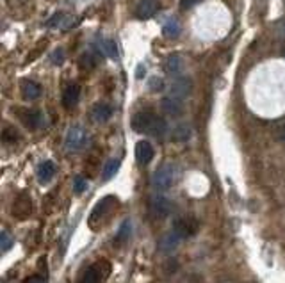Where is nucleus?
<instances>
[{"label": "nucleus", "instance_id": "obj_1", "mask_svg": "<svg viewBox=\"0 0 285 283\" xmlns=\"http://www.w3.org/2000/svg\"><path fill=\"white\" fill-rule=\"evenodd\" d=\"M177 177V168L173 164H164L153 173V187L157 190H166L173 186Z\"/></svg>", "mask_w": 285, "mask_h": 283}, {"label": "nucleus", "instance_id": "obj_2", "mask_svg": "<svg viewBox=\"0 0 285 283\" xmlns=\"http://www.w3.org/2000/svg\"><path fill=\"white\" fill-rule=\"evenodd\" d=\"M88 144V132L82 127H73L68 130L66 137H64V146L70 152H81Z\"/></svg>", "mask_w": 285, "mask_h": 283}, {"label": "nucleus", "instance_id": "obj_3", "mask_svg": "<svg viewBox=\"0 0 285 283\" xmlns=\"http://www.w3.org/2000/svg\"><path fill=\"white\" fill-rule=\"evenodd\" d=\"M155 118H157V116L153 114L150 109L139 110L132 118V128L136 132H141V134H150L153 123H155Z\"/></svg>", "mask_w": 285, "mask_h": 283}, {"label": "nucleus", "instance_id": "obj_4", "mask_svg": "<svg viewBox=\"0 0 285 283\" xmlns=\"http://www.w3.org/2000/svg\"><path fill=\"white\" fill-rule=\"evenodd\" d=\"M159 9H161V2L159 0H141L136 9V16L139 20H148L155 13H159Z\"/></svg>", "mask_w": 285, "mask_h": 283}, {"label": "nucleus", "instance_id": "obj_5", "mask_svg": "<svg viewBox=\"0 0 285 283\" xmlns=\"http://www.w3.org/2000/svg\"><path fill=\"white\" fill-rule=\"evenodd\" d=\"M191 91H192V82L188 77H180V79H177V81L171 84V94H173L175 98H179V100L189 96Z\"/></svg>", "mask_w": 285, "mask_h": 283}, {"label": "nucleus", "instance_id": "obj_6", "mask_svg": "<svg viewBox=\"0 0 285 283\" xmlns=\"http://www.w3.org/2000/svg\"><path fill=\"white\" fill-rule=\"evenodd\" d=\"M173 203L170 201L168 198H162V196H159V198H155L152 201V212L153 216L159 217V219H162V217H168L173 212Z\"/></svg>", "mask_w": 285, "mask_h": 283}, {"label": "nucleus", "instance_id": "obj_7", "mask_svg": "<svg viewBox=\"0 0 285 283\" xmlns=\"http://www.w3.org/2000/svg\"><path fill=\"white\" fill-rule=\"evenodd\" d=\"M198 230L196 223L189 217H182V219H175L173 223V232L179 237H191L192 233Z\"/></svg>", "mask_w": 285, "mask_h": 283}, {"label": "nucleus", "instance_id": "obj_8", "mask_svg": "<svg viewBox=\"0 0 285 283\" xmlns=\"http://www.w3.org/2000/svg\"><path fill=\"white\" fill-rule=\"evenodd\" d=\"M153 153H155L153 152V146L148 141H139V143L136 144V159L141 166L150 164L153 159Z\"/></svg>", "mask_w": 285, "mask_h": 283}, {"label": "nucleus", "instance_id": "obj_9", "mask_svg": "<svg viewBox=\"0 0 285 283\" xmlns=\"http://www.w3.org/2000/svg\"><path fill=\"white\" fill-rule=\"evenodd\" d=\"M116 203V198H112V196H107V198H103L102 201H98V205L93 208V212H91V217H90V224L91 226H95V221L100 219V217H103L107 214V212L111 210V207Z\"/></svg>", "mask_w": 285, "mask_h": 283}, {"label": "nucleus", "instance_id": "obj_10", "mask_svg": "<svg viewBox=\"0 0 285 283\" xmlns=\"http://www.w3.org/2000/svg\"><path fill=\"white\" fill-rule=\"evenodd\" d=\"M161 109L164 114L171 116V118H177V116L182 114V101L175 96H166V98H162Z\"/></svg>", "mask_w": 285, "mask_h": 283}, {"label": "nucleus", "instance_id": "obj_11", "mask_svg": "<svg viewBox=\"0 0 285 283\" xmlns=\"http://www.w3.org/2000/svg\"><path fill=\"white\" fill-rule=\"evenodd\" d=\"M79 100H81V86L70 84L63 93V105L66 109H73V107H77Z\"/></svg>", "mask_w": 285, "mask_h": 283}, {"label": "nucleus", "instance_id": "obj_12", "mask_svg": "<svg viewBox=\"0 0 285 283\" xmlns=\"http://www.w3.org/2000/svg\"><path fill=\"white\" fill-rule=\"evenodd\" d=\"M91 116H93V119L96 123H105V121H109V119H111L112 107L109 105V103H103V101H100V103L93 105V109H91Z\"/></svg>", "mask_w": 285, "mask_h": 283}, {"label": "nucleus", "instance_id": "obj_13", "mask_svg": "<svg viewBox=\"0 0 285 283\" xmlns=\"http://www.w3.org/2000/svg\"><path fill=\"white\" fill-rule=\"evenodd\" d=\"M102 266L103 264H93V266L84 273L82 283H102L103 278L107 276V273H102Z\"/></svg>", "mask_w": 285, "mask_h": 283}, {"label": "nucleus", "instance_id": "obj_14", "mask_svg": "<svg viewBox=\"0 0 285 283\" xmlns=\"http://www.w3.org/2000/svg\"><path fill=\"white\" fill-rule=\"evenodd\" d=\"M21 94L27 100H38L41 96V86L34 81H23L21 82Z\"/></svg>", "mask_w": 285, "mask_h": 283}, {"label": "nucleus", "instance_id": "obj_15", "mask_svg": "<svg viewBox=\"0 0 285 283\" xmlns=\"http://www.w3.org/2000/svg\"><path fill=\"white\" fill-rule=\"evenodd\" d=\"M21 121L25 123V127L30 130H36V128L41 127L43 123V114L39 110H25L23 116H21Z\"/></svg>", "mask_w": 285, "mask_h": 283}, {"label": "nucleus", "instance_id": "obj_16", "mask_svg": "<svg viewBox=\"0 0 285 283\" xmlns=\"http://www.w3.org/2000/svg\"><path fill=\"white\" fill-rule=\"evenodd\" d=\"M177 248H179V235L175 232L166 233V235L161 239V242H159V250L166 255H170L171 251H175Z\"/></svg>", "mask_w": 285, "mask_h": 283}, {"label": "nucleus", "instance_id": "obj_17", "mask_svg": "<svg viewBox=\"0 0 285 283\" xmlns=\"http://www.w3.org/2000/svg\"><path fill=\"white\" fill-rule=\"evenodd\" d=\"M164 70H166L170 75H179L180 72L184 70V59L180 54H173L170 55L166 59V63H164Z\"/></svg>", "mask_w": 285, "mask_h": 283}, {"label": "nucleus", "instance_id": "obj_18", "mask_svg": "<svg viewBox=\"0 0 285 283\" xmlns=\"http://www.w3.org/2000/svg\"><path fill=\"white\" fill-rule=\"evenodd\" d=\"M56 175V164L50 161L41 162V166L38 168V180L41 184H48Z\"/></svg>", "mask_w": 285, "mask_h": 283}, {"label": "nucleus", "instance_id": "obj_19", "mask_svg": "<svg viewBox=\"0 0 285 283\" xmlns=\"http://www.w3.org/2000/svg\"><path fill=\"white\" fill-rule=\"evenodd\" d=\"M180 32H182V27H180V21L177 20V18H170V20L164 23V27H162V34L170 39L179 38Z\"/></svg>", "mask_w": 285, "mask_h": 283}, {"label": "nucleus", "instance_id": "obj_20", "mask_svg": "<svg viewBox=\"0 0 285 283\" xmlns=\"http://www.w3.org/2000/svg\"><path fill=\"white\" fill-rule=\"evenodd\" d=\"M191 137V127L189 125H177V127L171 130V139L175 143H186Z\"/></svg>", "mask_w": 285, "mask_h": 283}, {"label": "nucleus", "instance_id": "obj_21", "mask_svg": "<svg viewBox=\"0 0 285 283\" xmlns=\"http://www.w3.org/2000/svg\"><path fill=\"white\" fill-rule=\"evenodd\" d=\"M21 201H23V194L16 199V203H14V207H13V212L18 214V217H27L30 214V199L27 198L25 203H21Z\"/></svg>", "mask_w": 285, "mask_h": 283}, {"label": "nucleus", "instance_id": "obj_22", "mask_svg": "<svg viewBox=\"0 0 285 283\" xmlns=\"http://www.w3.org/2000/svg\"><path fill=\"white\" fill-rule=\"evenodd\" d=\"M119 164H121V162H119V159H111V161L107 162L105 168H103V175H102V178L105 180V182H107V180H111V178L118 173Z\"/></svg>", "mask_w": 285, "mask_h": 283}, {"label": "nucleus", "instance_id": "obj_23", "mask_svg": "<svg viewBox=\"0 0 285 283\" xmlns=\"http://www.w3.org/2000/svg\"><path fill=\"white\" fill-rule=\"evenodd\" d=\"M166 130H168V125H166V121L162 118H155V123H153V127H152V130H150V134L153 135V137H162V135L166 134Z\"/></svg>", "mask_w": 285, "mask_h": 283}, {"label": "nucleus", "instance_id": "obj_24", "mask_svg": "<svg viewBox=\"0 0 285 283\" xmlns=\"http://www.w3.org/2000/svg\"><path fill=\"white\" fill-rule=\"evenodd\" d=\"M0 250H2V253H7L11 248H13V244H14V241H13V237L9 235L7 232H2L0 233Z\"/></svg>", "mask_w": 285, "mask_h": 283}, {"label": "nucleus", "instance_id": "obj_25", "mask_svg": "<svg viewBox=\"0 0 285 283\" xmlns=\"http://www.w3.org/2000/svg\"><path fill=\"white\" fill-rule=\"evenodd\" d=\"M103 52H105L109 57H112V59H118V47H116L114 39H105V41H103Z\"/></svg>", "mask_w": 285, "mask_h": 283}, {"label": "nucleus", "instance_id": "obj_26", "mask_svg": "<svg viewBox=\"0 0 285 283\" xmlns=\"http://www.w3.org/2000/svg\"><path fill=\"white\" fill-rule=\"evenodd\" d=\"M148 88H150V91H152V93H159V91H162V88H164V84H162V79H159V77H153V79H150Z\"/></svg>", "mask_w": 285, "mask_h": 283}, {"label": "nucleus", "instance_id": "obj_27", "mask_svg": "<svg viewBox=\"0 0 285 283\" xmlns=\"http://www.w3.org/2000/svg\"><path fill=\"white\" fill-rule=\"evenodd\" d=\"M128 233H130V223H128V221H125V223L121 224L119 232H118V241H119V242L127 241V239H128Z\"/></svg>", "mask_w": 285, "mask_h": 283}, {"label": "nucleus", "instance_id": "obj_28", "mask_svg": "<svg viewBox=\"0 0 285 283\" xmlns=\"http://www.w3.org/2000/svg\"><path fill=\"white\" fill-rule=\"evenodd\" d=\"M2 137H4L5 143H13V141H16L20 135H18V132L14 130V128H5L4 134H2Z\"/></svg>", "mask_w": 285, "mask_h": 283}, {"label": "nucleus", "instance_id": "obj_29", "mask_svg": "<svg viewBox=\"0 0 285 283\" xmlns=\"http://www.w3.org/2000/svg\"><path fill=\"white\" fill-rule=\"evenodd\" d=\"M73 186H75V192H77V194H82V192L88 189V182H86L82 177H77L75 178V184H73Z\"/></svg>", "mask_w": 285, "mask_h": 283}, {"label": "nucleus", "instance_id": "obj_30", "mask_svg": "<svg viewBox=\"0 0 285 283\" xmlns=\"http://www.w3.org/2000/svg\"><path fill=\"white\" fill-rule=\"evenodd\" d=\"M52 63L56 64V66H61L64 63V50L63 48H57L54 54H52Z\"/></svg>", "mask_w": 285, "mask_h": 283}, {"label": "nucleus", "instance_id": "obj_31", "mask_svg": "<svg viewBox=\"0 0 285 283\" xmlns=\"http://www.w3.org/2000/svg\"><path fill=\"white\" fill-rule=\"evenodd\" d=\"M81 66H84L86 70H91L95 66V61H93V55L91 54H84L81 59Z\"/></svg>", "mask_w": 285, "mask_h": 283}, {"label": "nucleus", "instance_id": "obj_32", "mask_svg": "<svg viewBox=\"0 0 285 283\" xmlns=\"http://www.w3.org/2000/svg\"><path fill=\"white\" fill-rule=\"evenodd\" d=\"M200 2H203V0H180V7L191 9V7H194L196 4H200Z\"/></svg>", "mask_w": 285, "mask_h": 283}, {"label": "nucleus", "instance_id": "obj_33", "mask_svg": "<svg viewBox=\"0 0 285 283\" xmlns=\"http://www.w3.org/2000/svg\"><path fill=\"white\" fill-rule=\"evenodd\" d=\"M61 18H63V13H57V14H54V16L50 18V20L47 21V27H54V25H57L61 21Z\"/></svg>", "mask_w": 285, "mask_h": 283}, {"label": "nucleus", "instance_id": "obj_34", "mask_svg": "<svg viewBox=\"0 0 285 283\" xmlns=\"http://www.w3.org/2000/svg\"><path fill=\"white\" fill-rule=\"evenodd\" d=\"M25 283H47V282H45V278H41V276H30V278L25 280Z\"/></svg>", "mask_w": 285, "mask_h": 283}, {"label": "nucleus", "instance_id": "obj_35", "mask_svg": "<svg viewBox=\"0 0 285 283\" xmlns=\"http://www.w3.org/2000/svg\"><path fill=\"white\" fill-rule=\"evenodd\" d=\"M11 5H23L27 2V0H7Z\"/></svg>", "mask_w": 285, "mask_h": 283}, {"label": "nucleus", "instance_id": "obj_36", "mask_svg": "<svg viewBox=\"0 0 285 283\" xmlns=\"http://www.w3.org/2000/svg\"><path fill=\"white\" fill-rule=\"evenodd\" d=\"M143 75H145V68L139 66V68H137V79H141Z\"/></svg>", "mask_w": 285, "mask_h": 283}, {"label": "nucleus", "instance_id": "obj_37", "mask_svg": "<svg viewBox=\"0 0 285 283\" xmlns=\"http://www.w3.org/2000/svg\"><path fill=\"white\" fill-rule=\"evenodd\" d=\"M284 32H285V23H284Z\"/></svg>", "mask_w": 285, "mask_h": 283}]
</instances>
